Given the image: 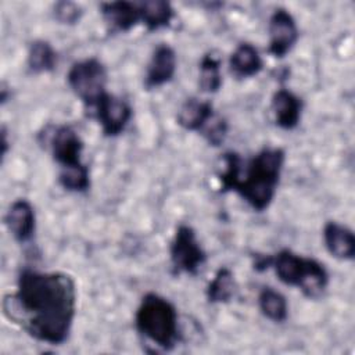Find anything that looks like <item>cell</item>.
<instances>
[{"mask_svg":"<svg viewBox=\"0 0 355 355\" xmlns=\"http://www.w3.org/2000/svg\"><path fill=\"white\" fill-rule=\"evenodd\" d=\"M3 313L29 337L49 345L64 344L76 315V284L64 272L25 268L15 291L3 300Z\"/></svg>","mask_w":355,"mask_h":355,"instance_id":"obj_1","label":"cell"},{"mask_svg":"<svg viewBox=\"0 0 355 355\" xmlns=\"http://www.w3.org/2000/svg\"><path fill=\"white\" fill-rule=\"evenodd\" d=\"M286 151L282 147H263L248 161H241L240 169L230 186L254 211H266L275 200Z\"/></svg>","mask_w":355,"mask_h":355,"instance_id":"obj_2","label":"cell"},{"mask_svg":"<svg viewBox=\"0 0 355 355\" xmlns=\"http://www.w3.org/2000/svg\"><path fill=\"white\" fill-rule=\"evenodd\" d=\"M268 268L275 270L283 284L297 287L311 300L322 297L329 286V273L323 263L288 248H282L273 255H255L254 269L262 272Z\"/></svg>","mask_w":355,"mask_h":355,"instance_id":"obj_3","label":"cell"},{"mask_svg":"<svg viewBox=\"0 0 355 355\" xmlns=\"http://www.w3.org/2000/svg\"><path fill=\"white\" fill-rule=\"evenodd\" d=\"M136 330L164 351H172L182 340L176 306L157 293H147L136 312Z\"/></svg>","mask_w":355,"mask_h":355,"instance_id":"obj_4","label":"cell"},{"mask_svg":"<svg viewBox=\"0 0 355 355\" xmlns=\"http://www.w3.org/2000/svg\"><path fill=\"white\" fill-rule=\"evenodd\" d=\"M67 82L69 89L87 110H92L101 100V97L108 93L107 69L96 57H89L73 62L67 73Z\"/></svg>","mask_w":355,"mask_h":355,"instance_id":"obj_5","label":"cell"},{"mask_svg":"<svg viewBox=\"0 0 355 355\" xmlns=\"http://www.w3.org/2000/svg\"><path fill=\"white\" fill-rule=\"evenodd\" d=\"M169 259L173 275H197L207 262V252L190 225H179L169 244Z\"/></svg>","mask_w":355,"mask_h":355,"instance_id":"obj_6","label":"cell"},{"mask_svg":"<svg viewBox=\"0 0 355 355\" xmlns=\"http://www.w3.org/2000/svg\"><path fill=\"white\" fill-rule=\"evenodd\" d=\"M90 111L107 137H116L123 133L133 116L130 104L112 93H105Z\"/></svg>","mask_w":355,"mask_h":355,"instance_id":"obj_7","label":"cell"},{"mask_svg":"<svg viewBox=\"0 0 355 355\" xmlns=\"http://www.w3.org/2000/svg\"><path fill=\"white\" fill-rule=\"evenodd\" d=\"M268 32H269V46L268 53L272 54L275 58H283L286 57L293 47L295 46L300 31L298 25L286 8H276L268 24Z\"/></svg>","mask_w":355,"mask_h":355,"instance_id":"obj_8","label":"cell"},{"mask_svg":"<svg viewBox=\"0 0 355 355\" xmlns=\"http://www.w3.org/2000/svg\"><path fill=\"white\" fill-rule=\"evenodd\" d=\"M85 143L79 133L69 125L57 126L50 137V150L53 159L60 169L83 165L82 153Z\"/></svg>","mask_w":355,"mask_h":355,"instance_id":"obj_9","label":"cell"},{"mask_svg":"<svg viewBox=\"0 0 355 355\" xmlns=\"http://www.w3.org/2000/svg\"><path fill=\"white\" fill-rule=\"evenodd\" d=\"M178 69V55L173 47L166 43L158 44L147 64L144 73V87L147 90L158 89L169 83Z\"/></svg>","mask_w":355,"mask_h":355,"instance_id":"obj_10","label":"cell"},{"mask_svg":"<svg viewBox=\"0 0 355 355\" xmlns=\"http://www.w3.org/2000/svg\"><path fill=\"white\" fill-rule=\"evenodd\" d=\"M4 225L17 243L32 241L36 232V212L32 202L26 198L14 200L4 215Z\"/></svg>","mask_w":355,"mask_h":355,"instance_id":"obj_11","label":"cell"},{"mask_svg":"<svg viewBox=\"0 0 355 355\" xmlns=\"http://www.w3.org/2000/svg\"><path fill=\"white\" fill-rule=\"evenodd\" d=\"M275 123L283 130H293L300 125L302 115V100L290 89H277L270 101Z\"/></svg>","mask_w":355,"mask_h":355,"instance_id":"obj_12","label":"cell"},{"mask_svg":"<svg viewBox=\"0 0 355 355\" xmlns=\"http://www.w3.org/2000/svg\"><path fill=\"white\" fill-rule=\"evenodd\" d=\"M323 243L329 254L340 261H352L355 257L354 232L336 220H329L323 226Z\"/></svg>","mask_w":355,"mask_h":355,"instance_id":"obj_13","label":"cell"},{"mask_svg":"<svg viewBox=\"0 0 355 355\" xmlns=\"http://www.w3.org/2000/svg\"><path fill=\"white\" fill-rule=\"evenodd\" d=\"M100 12L115 32H129L137 24H140V8L139 3L116 0L101 3Z\"/></svg>","mask_w":355,"mask_h":355,"instance_id":"obj_14","label":"cell"},{"mask_svg":"<svg viewBox=\"0 0 355 355\" xmlns=\"http://www.w3.org/2000/svg\"><path fill=\"white\" fill-rule=\"evenodd\" d=\"M215 114L216 112L209 100L190 97L180 105L176 115V122L184 130L200 133Z\"/></svg>","mask_w":355,"mask_h":355,"instance_id":"obj_15","label":"cell"},{"mask_svg":"<svg viewBox=\"0 0 355 355\" xmlns=\"http://www.w3.org/2000/svg\"><path fill=\"white\" fill-rule=\"evenodd\" d=\"M262 68V57L251 43H240L229 57V71L237 79L257 76Z\"/></svg>","mask_w":355,"mask_h":355,"instance_id":"obj_16","label":"cell"},{"mask_svg":"<svg viewBox=\"0 0 355 355\" xmlns=\"http://www.w3.org/2000/svg\"><path fill=\"white\" fill-rule=\"evenodd\" d=\"M139 8L140 24H143L148 32L168 28L175 18V10L172 4L165 0L140 1Z\"/></svg>","mask_w":355,"mask_h":355,"instance_id":"obj_17","label":"cell"},{"mask_svg":"<svg viewBox=\"0 0 355 355\" xmlns=\"http://www.w3.org/2000/svg\"><path fill=\"white\" fill-rule=\"evenodd\" d=\"M57 51L47 40L37 39L29 44L26 64L33 73L53 72L57 67Z\"/></svg>","mask_w":355,"mask_h":355,"instance_id":"obj_18","label":"cell"},{"mask_svg":"<svg viewBox=\"0 0 355 355\" xmlns=\"http://www.w3.org/2000/svg\"><path fill=\"white\" fill-rule=\"evenodd\" d=\"M234 275L227 266L219 268L205 288L207 300L211 304H226L234 297Z\"/></svg>","mask_w":355,"mask_h":355,"instance_id":"obj_19","label":"cell"},{"mask_svg":"<svg viewBox=\"0 0 355 355\" xmlns=\"http://www.w3.org/2000/svg\"><path fill=\"white\" fill-rule=\"evenodd\" d=\"M258 308L261 313L275 323H283L288 318V304L286 297L273 287H263L258 294Z\"/></svg>","mask_w":355,"mask_h":355,"instance_id":"obj_20","label":"cell"},{"mask_svg":"<svg viewBox=\"0 0 355 355\" xmlns=\"http://www.w3.org/2000/svg\"><path fill=\"white\" fill-rule=\"evenodd\" d=\"M222 86L220 60L212 53L204 54L198 65V87L201 92L214 94L218 93Z\"/></svg>","mask_w":355,"mask_h":355,"instance_id":"obj_21","label":"cell"},{"mask_svg":"<svg viewBox=\"0 0 355 355\" xmlns=\"http://www.w3.org/2000/svg\"><path fill=\"white\" fill-rule=\"evenodd\" d=\"M60 186L69 193H86L90 189V171L86 164L75 168L60 169Z\"/></svg>","mask_w":355,"mask_h":355,"instance_id":"obj_22","label":"cell"},{"mask_svg":"<svg viewBox=\"0 0 355 355\" xmlns=\"http://www.w3.org/2000/svg\"><path fill=\"white\" fill-rule=\"evenodd\" d=\"M227 132H229L227 121L223 116L215 114L214 118L205 125V128L200 133L204 136V139L211 146L218 147L225 141V139L227 136Z\"/></svg>","mask_w":355,"mask_h":355,"instance_id":"obj_23","label":"cell"},{"mask_svg":"<svg viewBox=\"0 0 355 355\" xmlns=\"http://www.w3.org/2000/svg\"><path fill=\"white\" fill-rule=\"evenodd\" d=\"M53 14L55 21L64 25H75L80 21L83 15L82 7L75 1H57L53 8Z\"/></svg>","mask_w":355,"mask_h":355,"instance_id":"obj_24","label":"cell"},{"mask_svg":"<svg viewBox=\"0 0 355 355\" xmlns=\"http://www.w3.org/2000/svg\"><path fill=\"white\" fill-rule=\"evenodd\" d=\"M7 148H8V140H7V132L6 128H1V157L4 158L7 154Z\"/></svg>","mask_w":355,"mask_h":355,"instance_id":"obj_25","label":"cell"}]
</instances>
